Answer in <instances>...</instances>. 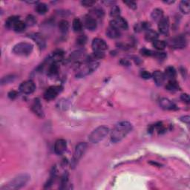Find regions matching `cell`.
Masks as SVG:
<instances>
[{"instance_id":"cell-1","label":"cell","mask_w":190,"mask_h":190,"mask_svg":"<svg viewBox=\"0 0 190 190\" xmlns=\"http://www.w3.org/2000/svg\"><path fill=\"white\" fill-rule=\"evenodd\" d=\"M132 125L128 121H123L116 125L111 134V140L113 142L122 140L132 131Z\"/></svg>"},{"instance_id":"cell-36","label":"cell","mask_w":190,"mask_h":190,"mask_svg":"<svg viewBox=\"0 0 190 190\" xmlns=\"http://www.w3.org/2000/svg\"><path fill=\"white\" fill-rule=\"evenodd\" d=\"M87 42V37L85 35H80L77 37V44L79 45H84Z\"/></svg>"},{"instance_id":"cell-45","label":"cell","mask_w":190,"mask_h":190,"mask_svg":"<svg viewBox=\"0 0 190 190\" xmlns=\"http://www.w3.org/2000/svg\"><path fill=\"white\" fill-rule=\"evenodd\" d=\"M180 120L183 121V122L187 123V124H189V120H190V117L189 116H185L184 117H182L181 119H180Z\"/></svg>"},{"instance_id":"cell-38","label":"cell","mask_w":190,"mask_h":190,"mask_svg":"<svg viewBox=\"0 0 190 190\" xmlns=\"http://www.w3.org/2000/svg\"><path fill=\"white\" fill-rule=\"evenodd\" d=\"M141 53L142 55H144V56H153L155 57V51H151V50H148V49H142V50H141Z\"/></svg>"},{"instance_id":"cell-34","label":"cell","mask_w":190,"mask_h":190,"mask_svg":"<svg viewBox=\"0 0 190 190\" xmlns=\"http://www.w3.org/2000/svg\"><path fill=\"white\" fill-rule=\"evenodd\" d=\"M36 22H37V20H36V18L33 16V15H28L27 18H26L25 20L26 25L32 26L34 25H35Z\"/></svg>"},{"instance_id":"cell-5","label":"cell","mask_w":190,"mask_h":190,"mask_svg":"<svg viewBox=\"0 0 190 190\" xmlns=\"http://www.w3.org/2000/svg\"><path fill=\"white\" fill-rule=\"evenodd\" d=\"M87 149V143L86 142H79L76 146L75 153H74L73 159H72V166H75L76 164L78 163V161L84 155L85 150Z\"/></svg>"},{"instance_id":"cell-27","label":"cell","mask_w":190,"mask_h":190,"mask_svg":"<svg viewBox=\"0 0 190 190\" xmlns=\"http://www.w3.org/2000/svg\"><path fill=\"white\" fill-rule=\"evenodd\" d=\"M72 28H73L74 31L75 32H79L83 29V22H81L79 19L76 18L73 20V23H72Z\"/></svg>"},{"instance_id":"cell-10","label":"cell","mask_w":190,"mask_h":190,"mask_svg":"<svg viewBox=\"0 0 190 190\" xmlns=\"http://www.w3.org/2000/svg\"><path fill=\"white\" fill-rule=\"evenodd\" d=\"M110 25L113 26L119 30H127L128 29V22L125 19L119 16L115 18L110 22Z\"/></svg>"},{"instance_id":"cell-28","label":"cell","mask_w":190,"mask_h":190,"mask_svg":"<svg viewBox=\"0 0 190 190\" xmlns=\"http://www.w3.org/2000/svg\"><path fill=\"white\" fill-rule=\"evenodd\" d=\"M19 20H20V18H19L18 16H11L7 20L6 22H5V25L8 28H13L15 25V24H16Z\"/></svg>"},{"instance_id":"cell-26","label":"cell","mask_w":190,"mask_h":190,"mask_svg":"<svg viewBox=\"0 0 190 190\" xmlns=\"http://www.w3.org/2000/svg\"><path fill=\"white\" fill-rule=\"evenodd\" d=\"M36 11L39 14H45L48 10L47 5L45 3H38L36 6Z\"/></svg>"},{"instance_id":"cell-20","label":"cell","mask_w":190,"mask_h":190,"mask_svg":"<svg viewBox=\"0 0 190 190\" xmlns=\"http://www.w3.org/2000/svg\"><path fill=\"white\" fill-rule=\"evenodd\" d=\"M165 78L169 80H174L176 77V71L173 67H168L164 73Z\"/></svg>"},{"instance_id":"cell-46","label":"cell","mask_w":190,"mask_h":190,"mask_svg":"<svg viewBox=\"0 0 190 190\" xmlns=\"http://www.w3.org/2000/svg\"><path fill=\"white\" fill-rule=\"evenodd\" d=\"M26 2L28 4H36V3H38V2L37 1H27Z\"/></svg>"},{"instance_id":"cell-44","label":"cell","mask_w":190,"mask_h":190,"mask_svg":"<svg viewBox=\"0 0 190 190\" xmlns=\"http://www.w3.org/2000/svg\"><path fill=\"white\" fill-rule=\"evenodd\" d=\"M17 96V93L15 91H11V92L8 93V97L11 99H14Z\"/></svg>"},{"instance_id":"cell-15","label":"cell","mask_w":190,"mask_h":190,"mask_svg":"<svg viewBox=\"0 0 190 190\" xmlns=\"http://www.w3.org/2000/svg\"><path fill=\"white\" fill-rule=\"evenodd\" d=\"M31 109L32 111L34 112V114L37 115L38 117H44V111H43V106H42V104L39 99H35V100H34L33 104H32Z\"/></svg>"},{"instance_id":"cell-12","label":"cell","mask_w":190,"mask_h":190,"mask_svg":"<svg viewBox=\"0 0 190 190\" xmlns=\"http://www.w3.org/2000/svg\"><path fill=\"white\" fill-rule=\"evenodd\" d=\"M66 148H67V142L66 140L63 139L57 140L54 144V152L58 155H62L66 152Z\"/></svg>"},{"instance_id":"cell-17","label":"cell","mask_w":190,"mask_h":190,"mask_svg":"<svg viewBox=\"0 0 190 190\" xmlns=\"http://www.w3.org/2000/svg\"><path fill=\"white\" fill-rule=\"evenodd\" d=\"M160 106L163 109L166 110H173L176 109L175 104L172 100L167 98H162L160 100Z\"/></svg>"},{"instance_id":"cell-42","label":"cell","mask_w":190,"mask_h":190,"mask_svg":"<svg viewBox=\"0 0 190 190\" xmlns=\"http://www.w3.org/2000/svg\"><path fill=\"white\" fill-rule=\"evenodd\" d=\"M141 77H142V78H143L145 79H149L152 77V75L149 73V72L144 71L141 72Z\"/></svg>"},{"instance_id":"cell-13","label":"cell","mask_w":190,"mask_h":190,"mask_svg":"<svg viewBox=\"0 0 190 190\" xmlns=\"http://www.w3.org/2000/svg\"><path fill=\"white\" fill-rule=\"evenodd\" d=\"M83 25L87 29L90 31H94L97 28L96 19L92 16H85L83 20Z\"/></svg>"},{"instance_id":"cell-21","label":"cell","mask_w":190,"mask_h":190,"mask_svg":"<svg viewBox=\"0 0 190 190\" xmlns=\"http://www.w3.org/2000/svg\"><path fill=\"white\" fill-rule=\"evenodd\" d=\"M180 10L184 14H189L190 12V2L187 0H183L180 3Z\"/></svg>"},{"instance_id":"cell-22","label":"cell","mask_w":190,"mask_h":190,"mask_svg":"<svg viewBox=\"0 0 190 190\" xmlns=\"http://www.w3.org/2000/svg\"><path fill=\"white\" fill-rule=\"evenodd\" d=\"M157 38H158V34L155 31H153V30H148L146 33L145 39L147 41L154 42L157 40Z\"/></svg>"},{"instance_id":"cell-47","label":"cell","mask_w":190,"mask_h":190,"mask_svg":"<svg viewBox=\"0 0 190 190\" xmlns=\"http://www.w3.org/2000/svg\"><path fill=\"white\" fill-rule=\"evenodd\" d=\"M163 2L166 3V4H172L174 2V1H164Z\"/></svg>"},{"instance_id":"cell-18","label":"cell","mask_w":190,"mask_h":190,"mask_svg":"<svg viewBox=\"0 0 190 190\" xmlns=\"http://www.w3.org/2000/svg\"><path fill=\"white\" fill-rule=\"evenodd\" d=\"M120 31L119 29L116 28L113 26L110 25L109 28L106 29V35L111 39H117L120 37Z\"/></svg>"},{"instance_id":"cell-29","label":"cell","mask_w":190,"mask_h":190,"mask_svg":"<svg viewBox=\"0 0 190 190\" xmlns=\"http://www.w3.org/2000/svg\"><path fill=\"white\" fill-rule=\"evenodd\" d=\"M58 27L60 31L62 32V33H66L68 31V28H69V24H68V21L62 20L59 22Z\"/></svg>"},{"instance_id":"cell-11","label":"cell","mask_w":190,"mask_h":190,"mask_svg":"<svg viewBox=\"0 0 190 190\" xmlns=\"http://www.w3.org/2000/svg\"><path fill=\"white\" fill-rule=\"evenodd\" d=\"M61 91V87L60 86H51L45 91L44 94V98L47 100H51L57 96Z\"/></svg>"},{"instance_id":"cell-33","label":"cell","mask_w":190,"mask_h":190,"mask_svg":"<svg viewBox=\"0 0 190 190\" xmlns=\"http://www.w3.org/2000/svg\"><path fill=\"white\" fill-rule=\"evenodd\" d=\"M15 77L14 75H7L6 77H4L1 79V83L2 85H5L8 84V83H12L13 81H14Z\"/></svg>"},{"instance_id":"cell-30","label":"cell","mask_w":190,"mask_h":190,"mask_svg":"<svg viewBox=\"0 0 190 190\" xmlns=\"http://www.w3.org/2000/svg\"><path fill=\"white\" fill-rule=\"evenodd\" d=\"M25 28H26L25 22H22V21H21V20H19L18 22L15 24V25L14 26V28H13V29H14V31L16 32H22L23 31H25Z\"/></svg>"},{"instance_id":"cell-2","label":"cell","mask_w":190,"mask_h":190,"mask_svg":"<svg viewBox=\"0 0 190 190\" xmlns=\"http://www.w3.org/2000/svg\"><path fill=\"white\" fill-rule=\"evenodd\" d=\"M29 174H20L14 178L10 182H8L7 184H5L4 187H2V190H14V189H19L23 187L24 186L26 185V183L29 181L30 180Z\"/></svg>"},{"instance_id":"cell-40","label":"cell","mask_w":190,"mask_h":190,"mask_svg":"<svg viewBox=\"0 0 190 190\" xmlns=\"http://www.w3.org/2000/svg\"><path fill=\"white\" fill-rule=\"evenodd\" d=\"M126 5H127V6L129 7H130V8L133 9V10H134V9L137 8V3L135 2L134 1H124L123 2Z\"/></svg>"},{"instance_id":"cell-9","label":"cell","mask_w":190,"mask_h":190,"mask_svg":"<svg viewBox=\"0 0 190 190\" xmlns=\"http://www.w3.org/2000/svg\"><path fill=\"white\" fill-rule=\"evenodd\" d=\"M36 90V85L31 80L25 81L20 86V91L22 93L25 94H30L34 92Z\"/></svg>"},{"instance_id":"cell-16","label":"cell","mask_w":190,"mask_h":190,"mask_svg":"<svg viewBox=\"0 0 190 190\" xmlns=\"http://www.w3.org/2000/svg\"><path fill=\"white\" fill-rule=\"evenodd\" d=\"M30 37H31V39H33L34 41H35L36 43H37V44L38 46L39 47V48L40 49L45 48V45H46V44H45V39L41 34L34 33L31 34Z\"/></svg>"},{"instance_id":"cell-4","label":"cell","mask_w":190,"mask_h":190,"mask_svg":"<svg viewBox=\"0 0 190 190\" xmlns=\"http://www.w3.org/2000/svg\"><path fill=\"white\" fill-rule=\"evenodd\" d=\"M34 46L31 43H20L16 44L13 48V52L20 56H28L33 51Z\"/></svg>"},{"instance_id":"cell-6","label":"cell","mask_w":190,"mask_h":190,"mask_svg":"<svg viewBox=\"0 0 190 190\" xmlns=\"http://www.w3.org/2000/svg\"><path fill=\"white\" fill-rule=\"evenodd\" d=\"M99 63L97 62H89L88 64L85 65L83 68L79 70L78 73L77 74V77H83L85 76L90 75L92 72H94L97 68H98Z\"/></svg>"},{"instance_id":"cell-35","label":"cell","mask_w":190,"mask_h":190,"mask_svg":"<svg viewBox=\"0 0 190 190\" xmlns=\"http://www.w3.org/2000/svg\"><path fill=\"white\" fill-rule=\"evenodd\" d=\"M68 180V172H65L63 174V175L62 176L61 178V187H60V189H65L66 188V186L67 185Z\"/></svg>"},{"instance_id":"cell-43","label":"cell","mask_w":190,"mask_h":190,"mask_svg":"<svg viewBox=\"0 0 190 190\" xmlns=\"http://www.w3.org/2000/svg\"><path fill=\"white\" fill-rule=\"evenodd\" d=\"M181 100L186 102H189V96L187 94H183L180 97Z\"/></svg>"},{"instance_id":"cell-32","label":"cell","mask_w":190,"mask_h":190,"mask_svg":"<svg viewBox=\"0 0 190 190\" xmlns=\"http://www.w3.org/2000/svg\"><path fill=\"white\" fill-rule=\"evenodd\" d=\"M120 8L117 5H113L111 9L110 15L114 18H117L120 16Z\"/></svg>"},{"instance_id":"cell-25","label":"cell","mask_w":190,"mask_h":190,"mask_svg":"<svg viewBox=\"0 0 190 190\" xmlns=\"http://www.w3.org/2000/svg\"><path fill=\"white\" fill-rule=\"evenodd\" d=\"M152 18L155 21H159L161 20V19L163 17V12L161 9L160 8H156L152 12L151 14Z\"/></svg>"},{"instance_id":"cell-8","label":"cell","mask_w":190,"mask_h":190,"mask_svg":"<svg viewBox=\"0 0 190 190\" xmlns=\"http://www.w3.org/2000/svg\"><path fill=\"white\" fill-rule=\"evenodd\" d=\"M92 47L94 52H102L108 48V45L106 42L100 38H96L93 40Z\"/></svg>"},{"instance_id":"cell-31","label":"cell","mask_w":190,"mask_h":190,"mask_svg":"<svg viewBox=\"0 0 190 190\" xmlns=\"http://www.w3.org/2000/svg\"><path fill=\"white\" fill-rule=\"evenodd\" d=\"M153 46L157 50H163L166 46V43L163 40H155L153 42Z\"/></svg>"},{"instance_id":"cell-39","label":"cell","mask_w":190,"mask_h":190,"mask_svg":"<svg viewBox=\"0 0 190 190\" xmlns=\"http://www.w3.org/2000/svg\"><path fill=\"white\" fill-rule=\"evenodd\" d=\"M92 11H93V14H94V16H97L98 18H101V17L103 16L104 13H103V11L101 10V9L96 8V9H94V10Z\"/></svg>"},{"instance_id":"cell-19","label":"cell","mask_w":190,"mask_h":190,"mask_svg":"<svg viewBox=\"0 0 190 190\" xmlns=\"http://www.w3.org/2000/svg\"><path fill=\"white\" fill-rule=\"evenodd\" d=\"M153 78L157 85H162L163 83H164L165 79H166L164 74L160 71H156L154 72Z\"/></svg>"},{"instance_id":"cell-7","label":"cell","mask_w":190,"mask_h":190,"mask_svg":"<svg viewBox=\"0 0 190 190\" xmlns=\"http://www.w3.org/2000/svg\"><path fill=\"white\" fill-rule=\"evenodd\" d=\"M171 46L174 48H183L187 46V41L186 37L183 35L177 36L174 37L170 42Z\"/></svg>"},{"instance_id":"cell-3","label":"cell","mask_w":190,"mask_h":190,"mask_svg":"<svg viewBox=\"0 0 190 190\" xmlns=\"http://www.w3.org/2000/svg\"><path fill=\"white\" fill-rule=\"evenodd\" d=\"M109 132V129L107 126H99L89 134L88 140L92 143H97L106 138Z\"/></svg>"},{"instance_id":"cell-14","label":"cell","mask_w":190,"mask_h":190,"mask_svg":"<svg viewBox=\"0 0 190 190\" xmlns=\"http://www.w3.org/2000/svg\"><path fill=\"white\" fill-rule=\"evenodd\" d=\"M158 29L163 34H167L170 29V20L168 17H163L158 22Z\"/></svg>"},{"instance_id":"cell-41","label":"cell","mask_w":190,"mask_h":190,"mask_svg":"<svg viewBox=\"0 0 190 190\" xmlns=\"http://www.w3.org/2000/svg\"><path fill=\"white\" fill-rule=\"evenodd\" d=\"M82 5H84L85 7H90L92 6L93 5L95 4V1H92V0H84V1H82Z\"/></svg>"},{"instance_id":"cell-37","label":"cell","mask_w":190,"mask_h":190,"mask_svg":"<svg viewBox=\"0 0 190 190\" xmlns=\"http://www.w3.org/2000/svg\"><path fill=\"white\" fill-rule=\"evenodd\" d=\"M83 55V51H75V52L72 53L71 55V60H77V59H79L80 57Z\"/></svg>"},{"instance_id":"cell-23","label":"cell","mask_w":190,"mask_h":190,"mask_svg":"<svg viewBox=\"0 0 190 190\" xmlns=\"http://www.w3.org/2000/svg\"><path fill=\"white\" fill-rule=\"evenodd\" d=\"M59 71V66L58 62H51L49 65L48 69V74L49 75H55L58 73Z\"/></svg>"},{"instance_id":"cell-24","label":"cell","mask_w":190,"mask_h":190,"mask_svg":"<svg viewBox=\"0 0 190 190\" xmlns=\"http://www.w3.org/2000/svg\"><path fill=\"white\" fill-rule=\"evenodd\" d=\"M166 88L167 90L170 91V92H176V91L179 90L180 87L178 83L174 79V80H169V83H167Z\"/></svg>"}]
</instances>
